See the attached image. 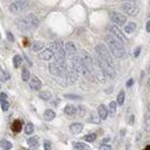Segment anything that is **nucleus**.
<instances>
[{"mask_svg": "<svg viewBox=\"0 0 150 150\" xmlns=\"http://www.w3.org/2000/svg\"><path fill=\"white\" fill-rule=\"evenodd\" d=\"M105 42L109 46L110 52L116 58H124L126 56V50L124 47V44L119 39H117L114 36H112V35L105 36Z\"/></svg>", "mask_w": 150, "mask_h": 150, "instance_id": "1", "label": "nucleus"}, {"mask_svg": "<svg viewBox=\"0 0 150 150\" xmlns=\"http://www.w3.org/2000/svg\"><path fill=\"white\" fill-rule=\"evenodd\" d=\"M38 19L34 14H28L16 20V27L22 31H31L38 27Z\"/></svg>", "mask_w": 150, "mask_h": 150, "instance_id": "2", "label": "nucleus"}, {"mask_svg": "<svg viewBox=\"0 0 150 150\" xmlns=\"http://www.w3.org/2000/svg\"><path fill=\"white\" fill-rule=\"evenodd\" d=\"M96 53L98 56V58L107 64H110L111 66H113V59L110 54V51L106 49V46L104 44H98L96 45Z\"/></svg>", "mask_w": 150, "mask_h": 150, "instance_id": "3", "label": "nucleus"}, {"mask_svg": "<svg viewBox=\"0 0 150 150\" xmlns=\"http://www.w3.org/2000/svg\"><path fill=\"white\" fill-rule=\"evenodd\" d=\"M50 50L53 52V57L56 59V63H65V51H64V47L60 43H52L51 44V47Z\"/></svg>", "mask_w": 150, "mask_h": 150, "instance_id": "4", "label": "nucleus"}, {"mask_svg": "<svg viewBox=\"0 0 150 150\" xmlns=\"http://www.w3.org/2000/svg\"><path fill=\"white\" fill-rule=\"evenodd\" d=\"M96 64H97V65L99 66V68L102 69V72H103L104 76L110 77V78L116 77V71H114V67H113V66H111L110 64H107V63H105V61L100 60L99 58H97Z\"/></svg>", "mask_w": 150, "mask_h": 150, "instance_id": "5", "label": "nucleus"}, {"mask_svg": "<svg viewBox=\"0 0 150 150\" xmlns=\"http://www.w3.org/2000/svg\"><path fill=\"white\" fill-rule=\"evenodd\" d=\"M49 69H50V73L52 75H56V76H65L66 72H67V68H66V65L65 63L60 64V63H51L49 65Z\"/></svg>", "mask_w": 150, "mask_h": 150, "instance_id": "6", "label": "nucleus"}, {"mask_svg": "<svg viewBox=\"0 0 150 150\" xmlns=\"http://www.w3.org/2000/svg\"><path fill=\"white\" fill-rule=\"evenodd\" d=\"M121 8L127 15H132V16L136 15L138 12H139V6L135 1H126V2L122 3Z\"/></svg>", "mask_w": 150, "mask_h": 150, "instance_id": "7", "label": "nucleus"}, {"mask_svg": "<svg viewBox=\"0 0 150 150\" xmlns=\"http://www.w3.org/2000/svg\"><path fill=\"white\" fill-rule=\"evenodd\" d=\"M28 7H29V2L28 1H15V2L10 3L9 10H10V13L17 14V13H21L22 10L27 9Z\"/></svg>", "mask_w": 150, "mask_h": 150, "instance_id": "8", "label": "nucleus"}, {"mask_svg": "<svg viewBox=\"0 0 150 150\" xmlns=\"http://www.w3.org/2000/svg\"><path fill=\"white\" fill-rule=\"evenodd\" d=\"M111 20H112L117 25L121 27V25H124V24L126 23L127 17H126L124 14L119 13V12H112V13H111Z\"/></svg>", "mask_w": 150, "mask_h": 150, "instance_id": "9", "label": "nucleus"}, {"mask_svg": "<svg viewBox=\"0 0 150 150\" xmlns=\"http://www.w3.org/2000/svg\"><path fill=\"white\" fill-rule=\"evenodd\" d=\"M110 31H111V34H112V36H114L117 39H119L122 44L124 43H126L127 42V39H126V37L124 36V34L119 30V28L117 27V25H111L110 27Z\"/></svg>", "mask_w": 150, "mask_h": 150, "instance_id": "10", "label": "nucleus"}, {"mask_svg": "<svg viewBox=\"0 0 150 150\" xmlns=\"http://www.w3.org/2000/svg\"><path fill=\"white\" fill-rule=\"evenodd\" d=\"M76 52H77V50H76V46H75V44L73 42H67L66 43V49H65V54H67V57L68 58H73L76 56Z\"/></svg>", "mask_w": 150, "mask_h": 150, "instance_id": "11", "label": "nucleus"}, {"mask_svg": "<svg viewBox=\"0 0 150 150\" xmlns=\"http://www.w3.org/2000/svg\"><path fill=\"white\" fill-rule=\"evenodd\" d=\"M29 85H30V88H31L32 90H39L41 87H42V82H41V80H39L37 76L34 75V76L30 78Z\"/></svg>", "mask_w": 150, "mask_h": 150, "instance_id": "12", "label": "nucleus"}, {"mask_svg": "<svg viewBox=\"0 0 150 150\" xmlns=\"http://www.w3.org/2000/svg\"><path fill=\"white\" fill-rule=\"evenodd\" d=\"M107 116H109L107 107H106L105 105L100 104V105L98 106V117H99V119H100V120H105V119L107 118Z\"/></svg>", "mask_w": 150, "mask_h": 150, "instance_id": "13", "label": "nucleus"}, {"mask_svg": "<svg viewBox=\"0 0 150 150\" xmlns=\"http://www.w3.org/2000/svg\"><path fill=\"white\" fill-rule=\"evenodd\" d=\"M39 58L43 60H51L53 58V52L50 49H45L39 53Z\"/></svg>", "mask_w": 150, "mask_h": 150, "instance_id": "14", "label": "nucleus"}, {"mask_svg": "<svg viewBox=\"0 0 150 150\" xmlns=\"http://www.w3.org/2000/svg\"><path fill=\"white\" fill-rule=\"evenodd\" d=\"M69 129H71V132H72L73 134H78V133L82 132L83 125L80 124V122H74V124H72V125L69 126Z\"/></svg>", "mask_w": 150, "mask_h": 150, "instance_id": "15", "label": "nucleus"}, {"mask_svg": "<svg viewBox=\"0 0 150 150\" xmlns=\"http://www.w3.org/2000/svg\"><path fill=\"white\" fill-rule=\"evenodd\" d=\"M76 111H77V107H75L74 105H67L65 107V113L69 117H73L76 114Z\"/></svg>", "mask_w": 150, "mask_h": 150, "instance_id": "16", "label": "nucleus"}, {"mask_svg": "<svg viewBox=\"0 0 150 150\" xmlns=\"http://www.w3.org/2000/svg\"><path fill=\"white\" fill-rule=\"evenodd\" d=\"M56 118V112L54 111H52V110H46L45 112H44V119L46 120V121H51V120H53Z\"/></svg>", "mask_w": 150, "mask_h": 150, "instance_id": "17", "label": "nucleus"}, {"mask_svg": "<svg viewBox=\"0 0 150 150\" xmlns=\"http://www.w3.org/2000/svg\"><path fill=\"white\" fill-rule=\"evenodd\" d=\"M73 146H74L75 150H89L90 149L89 146L85 144V143H83V142H74Z\"/></svg>", "mask_w": 150, "mask_h": 150, "instance_id": "18", "label": "nucleus"}, {"mask_svg": "<svg viewBox=\"0 0 150 150\" xmlns=\"http://www.w3.org/2000/svg\"><path fill=\"white\" fill-rule=\"evenodd\" d=\"M22 63H23V59H22L21 56H14V58H13V65H14L15 68H19L22 65Z\"/></svg>", "mask_w": 150, "mask_h": 150, "instance_id": "19", "label": "nucleus"}, {"mask_svg": "<svg viewBox=\"0 0 150 150\" xmlns=\"http://www.w3.org/2000/svg\"><path fill=\"white\" fill-rule=\"evenodd\" d=\"M136 28V23L135 22H129L126 27H125V32L126 34H132Z\"/></svg>", "mask_w": 150, "mask_h": 150, "instance_id": "20", "label": "nucleus"}, {"mask_svg": "<svg viewBox=\"0 0 150 150\" xmlns=\"http://www.w3.org/2000/svg\"><path fill=\"white\" fill-rule=\"evenodd\" d=\"M43 47H44V43H43V42L37 41V42H35V43L32 44V51H35V52L42 51V49H43Z\"/></svg>", "mask_w": 150, "mask_h": 150, "instance_id": "21", "label": "nucleus"}, {"mask_svg": "<svg viewBox=\"0 0 150 150\" xmlns=\"http://www.w3.org/2000/svg\"><path fill=\"white\" fill-rule=\"evenodd\" d=\"M0 147L2 150H10L12 149V143L7 140H2V141H0Z\"/></svg>", "mask_w": 150, "mask_h": 150, "instance_id": "22", "label": "nucleus"}, {"mask_svg": "<svg viewBox=\"0 0 150 150\" xmlns=\"http://www.w3.org/2000/svg\"><path fill=\"white\" fill-rule=\"evenodd\" d=\"M28 144H29L30 148H34V149L38 148V139H37V138H31V139H29V140H28Z\"/></svg>", "mask_w": 150, "mask_h": 150, "instance_id": "23", "label": "nucleus"}, {"mask_svg": "<svg viewBox=\"0 0 150 150\" xmlns=\"http://www.w3.org/2000/svg\"><path fill=\"white\" fill-rule=\"evenodd\" d=\"M39 98L43 100H49L50 98H52V95L50 91H42L39 92Z\"/></svg>", "mask_w": 150, "mask_h": 150, "instance_id": "24", "label": "nucleus"}, {"mask_svg": "<svg viewBox=\"0 0 150 150\" xmlns=\"http://www.w3.org/2000/svg\"><path fill=\"white\" fill-rule=\"evenodd\" d=\"M124 102H125V91H124V90H121V91L118 94V97H117V104L122 105V104H124Z\"/></svg>", "mask_w": 150, "mask_h": 150, "instance_id": "25", "label": "nucleus"}, {"mask_svg": "<svg viewBox=\"0 0 150 150\" xmlns=\"http://www.w3.org/2000/svg\"><path fill=\"white\" fill-rule=\"evenodd\" d=\"M107 111L110 112L111 116H114V114H116V111H117V103H116V102H111L110 105H109Z\"/></svg>", "mask_w": 150, "mask_h": 150, "instance_id": "26", "label": "nucleus"}, {"mask_svg": "<svg viewBox=\"0 0 150 150\" xmlns=\"http://www.w3.org/2000/svg\"><path fill=\"white\" fill-rule=\"evenodd\" d=\"M21 125H22V124H21V121H20V120H15V121L13 122V126H12V129H13L14 132H16V133H17V132H20V131L22 129V127H21Z\"/></svg>", "mask_w": 150, "mask_h": 150, "instance_id": "27", "label": "nucleus"}, {"mask_svg": "<svg viewBox=\"0 0 150 150\" xmlns=\"http://www.w3.org/2000/svg\"><path fill=\"white\" fill-rule=\"evenodd\" d=\"M30 78V72H29V69L28 68H23L22 69V80L23 81H28Z\"/></svg>", "mask_w": 150, "mask_h": 150, "instance_id": "28", "label": "nucleus"}, {"mask_svg": "<svg viewBox=\"0 0 150 150\" xmlns=\"http://www.w3.org/2000/svg\"><path fill=\"white\" fill-rule=\"evenodd\" d=\"M96 138H97L96 133H91V134H88V135L84 136V141H87V142H94L96 140Z\"/></svg>", "mask_w": 150, "mask_h": 150, "instance_id": "29", "label": "nucleus"}, {"mask_svg": "<svg viewBox=\"0 0 150 150\" xmlns=\"http://www.w3.org/2000/svg\"><path fill=\"white\" fill-rule=\"evenodd\" d=\"M24 132H25V134H28V135H30V134H32V132H34V125L32 124H27L25 125V127H24Z\"/></svg>", "mask_w": 150, "mask_h": 150, "instance_id": "30", "label": "nucleus"}, {"mask_svg": "<svg viewBox=\"0 0 150 150\" xmlns=\"http://www.w3.org/2000/svg\"><path fill=\"white\" fill-rule=\"evenodd\" d=\"M76 113H78V116L80 117H84V114H85V107L84 106H78V109H77V111H76Z\"/></svg>", "mask_w": 150, "mask_h": 150, "instance_id": "31", "label": "nucleus"}, {"mask_svg": "<svg viewBox=\"0 0 150 150\" xmlns=\"http://www.w3.org/2000/svg\"><path fill=\"white\" fill-rule=\"evenodd\" d=\"M9 109V103L7 102V100H5V102H1V110L5 112V111H7Z\"/></svg>", "mask_w": 150, "mask_h": 150, "instance_id": "32", "label": "nucleus"}, {"mask_svg": "<svg viewBox=\"0 0 150 150\" xmlns=\"http://www.w3.org/2000/svg\"><path fill=\"white\" fill-rule=\"evenodd\" d=\"M65 98H68V99H80V98H81V96L72 95V94H66V95H65Z\"/></svg>", "mask_w": 150, "mask_h": 150, "instance_id": "33", "label": "nucleus"}, {"mask_svg": "<svg viewBox=\"0 0 150 150\" xmlns=\"http://www.w3.org/2000/svg\"><path fill=\"white\" fill-rule=\"evenodd\" d=\"M144 121H146V129H147L148 132H150V114L148 117H146Z\"/></svg>", "mask_w": 150, "mask_h": 150, "instance_id": "34", "label": "nucleus"}, {"mask_svg": "<svg viewBox=\"0 0 150 150\" xmlns=\"http://www.w3.org/2000/svg\"><path fill=\"white\" fill-rule=\"evenodd\" d=\"M44 149L52 150V146H51V142H50V141H45V142H44Z\"/></svg>", "mask_w": 150, "mask_h": 150, "instance_id": "35", "label": "nucleus"}, {"mask_svg": "<svg viewBox=\"0 0 150 150\" xmlns=\"http://www.w3.org/2000/svg\"><path fill=\"white\" fill-rule=\"evenodd\" d=\"M5 100H7V95L5 92H1L0 94V103L1 102H5Z\"/></svg>", "mask_w": 150, "mask_h": 150, "instance_id": "36", "label": "nucleus"}, {"mask_svg": "<svg viewBox=\"0 0 150 150\" xmlns=\"http://www.w3.org/2000/svg\"><path fill=\"white\" fill-rule=\"evenodd\" d=\"M99 150H111V146H109V144H103V146H100Z\"/></svg>", "mask_w": 150, "mask_h": 150, "instance_id": "37", "label": "nucleus"}, {"mask_svg": "<svg viewBox=\"0 0 150 150\" xmlns=\"http://www.w3.org/2000/svg\"><path fill=\"white\" fill-rule=\"evenodd\" d=\"M7 37H8V39H9L10 42H14V37H13V35H12V32H10V31H8V32H7Z\"/></svg>", "mask_w": 150, "mask_h": 150, "instance_id": "38", "label": "nucleus"}, {"mask_svg": "<svg viewBox=\"0 0 150 150\" xmlns=\"http://www.w3.org/2000/svg\"><path fill=\"white\" fill-rule=\"evenodd\" d=\"M140 51H141V47H138V49L135 50V52H134V56H135V57H139V54H140Z\"/></svg>", "mask_w": 150, "mask_h": 150, "instance_id": "39", "label": "nucleus"}, {"mask_svg": "<svg viewBox=\"0 0 150 150\" xmlns=\"http://www.w3.org/2000/svg\"><path fill=\"white\" fill-rule=\"evenodd\" d=\"M146 30H147V32H150V20L147 22V24H146Z\"/></svg>", "mask_w": 150, "mask_h": 150, "instance_id": "40", "label": "nucleus"}, {"mask_svg": "<svg viewBox=\"0 0 150 150\" xmlns=\"http://www.w3.org/2000/svg\"><path fill=\"white\" fill-rule=\"evenodd\" d=\"M109 141H110V138H105V139L102 141V146H103V144H106Z\"/></svg>", "mask_w": 150, "mask_h": 150, "instance_id": "41", "label": "nucleus"}, {"mask_svg": "<svg viewBox=\"0 0 150 150\" xmlns=\"http://www.w3.org/2000/svg\"><path fill=\"white\" fill-rule=\"evenodd\" d=\"M133 84V80H129L128 82H127V87H131Z\"/></svg>", "mask_w": 150, "mask_h": 150, "instance_id": "42", "label": "nucleus"}, {"mask_svg": "<svg viewBox=\"0 0 150 150\" xmlns=\"http://www.w3.org/2000/svg\"><path fill=\"white\" fill-rule=\"evenodd\" d=\"M147 87H148V89L150 90V78H148V81H147Z\"/></svg>", "mask_w": 150, "mask_h": 150, "instance_id": "43", "label": "nucleus"}, {"mask_svg": "<svg viewBox=\"0 0 150 150\" xmlns=\"http://www.w3.org/2000/svg\"><path fill=\"white\" fill-rule=\"evenodd\" d=\"M133 120H134V116H131V124H133Z\"/></svg>", "mask_w": 150, "mask_h": 150, "instance_id": "44", "label": "nucleus"}, {"mask_svg": "<svg viewBox=\"0 0 150 150\" xmlns=\"http://www.w3.org/2000/svg\"><path fill=\"white\" fill-rule=\"evenodd\" d=\"M148 111H149V114H150V103L148 104Z\"/></svg>", "mask_w": 150, "mask_h": 150, "instance_id": "45", "label": "nucleus"}, {"mask_svg": "<svg viewBox=\"0 0 150 150\" xmlns=\"http://www.w3.org/2000/svg\"><path fill=\"white\" fill-rule=\"evenodd\" d=\"M149 74H150V67H149Z\"/></svg>", "mask_w": 150, "mask_h": 150, "instance_id": "46", "label": "nucleus"}, {"mask_svg": "<svg viewBox=\"0 0 150 150\" xmlns=\"http://www.w3.org/2000/svg\"><path fill=\"white\" fill-rule=\"evenodd\" d=\"M0 89H1V85H0Z\"/></svg>", "mask_w": 150, "mask_h": 150, "instance_id": "47", "label": "nucleus"}]
</instances>
